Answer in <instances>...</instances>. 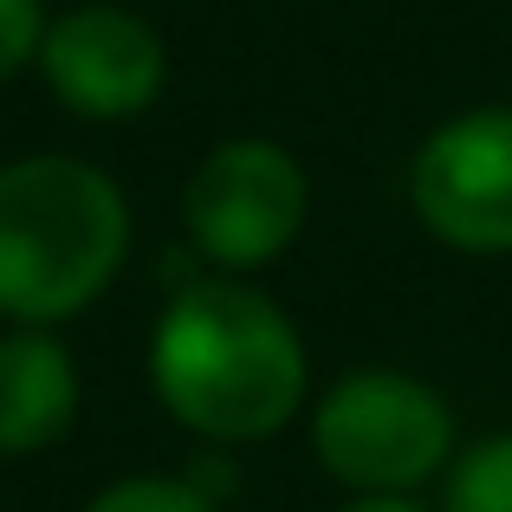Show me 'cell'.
I'll use <instances>...</instances> for the list:
<instances>
[{"label":"cell","instance_id":"4","mask_svg":"<svg viewBox=\"0 0 512 512\" xmlns=\"http://www.w3.org/2000/svg\"><path fill=\"white\" fill-rule=\"evenodd\" d=\"M312 182L299 156L266 137H227L195 163L182 188V221L201 260L221 273H260L299 240Z\"/></svg>","mask_w":512,"mask_h":512},{"label":"cell","instance_id":"6","mask_svg":"<svg viewBox=\"0 0 512 512\" xmlns=\"http://www.w3.org/2000/svg\"><path fill=\"white\" fill-rule=\"evenodd\" d=\"M39 72L65 111L91 117V124H124L163 98L169 52L143 13L98 0V7H72L65 20L46 26Z\"/></svg>","mask_w":512,"mask_h":512},{"label":"cell","instance_id":"10","mask_svg":"<svg viewBox=\"0 0 512 512\" xmlns=\"http://www.w3.org/2000/svg\"><path fill=\"white\" fill-rule=\"evenodd\" d=\"M39 39H46V7L39 0H0V85L26 59H39Z\"/></svg>","mask_w":512,"mask_h":512},{"label":"cell","instance_id":"8","mask_svg":"<svg viewBox=\"0 0 512 512\" xmlns=\"http://www.w3.org/2000/svg\"><path fill=\"white\" fill-rule=\"evenodd\" d=\"M441 512H512V435H487L454 454Z\"/></svg>","mask_w":512,"mask_h":512},{"label":"cell","instance_id":"3","mask_svg":"<svg viewBox=\"0 0 512 512\" xmlns=\"http://www.w3.org/2000/svg\"><path fill=\"white\" fill-rule=\"evenodd\" d=\"M312 448L357 500H409L454 461V409L409 370H350L312 409Z\"/></svg>","mask_w":512,"mask_h":512},{"label":"cell","instance_id":"9","mask_svg":"<svg viewBox=\"0 0 512 512\" xmlns=\"http://www.w3.org/2000/svg\"><path fill=\"white\" fill-rule=\"evenodd\" d=\"M85 512H214V500L182 474H130V480H111L104 493H91Z\"/></svg>","mask_w":512,"mask_h":512},{"label":"cell","instance_id":"11","mask_svg":"<svg viewBox=\"0 0 512 512\" xmlns=\"http://www.w3.org/2000/svg\"><path fill=\"white\" fill-rule=\"evenodd\" d=\"M344 512H422L415 500H350Z\"/></svg>","mask_w":512,"mask_h":512},{"label":"cell","instance_id":"5","mask_svg":"<svg viewBox=\"0 0 512 512\" xmlns=\"http://www.w3.org/2000/svg\"><path fill=\"white\" fill-rule=\"evenodd\" d=\"M409 208L454 253H512V111L480 104L422 137Z\"/></svg>","mask_w":512,"mask_h":512},{"label":"cell","instance_id":"1","mask_svg":"<svg viewBox=\"0 0 512 512\" xmlns=\"http://www.w3.org/2000/svg\"><path fill=\"white\" fill-rule=\"evenodd\" d=\"M156 402L201 441H266L305 402V338L247 279H195L150 331Z\"/></svg>","mask_w":512,"mask_h":512},{"label":"cell","instance_id":"2","mask_svg":"<svg viewBox=\"0 0 512 512\" xmlns=\"http://www.w3.org/2000/svg\"><path fill=\"white\" fill-rule=\"evenodd\" d=\"M130 201L78 156H20L0 169V318L52 331L91 312L124 273Z\"/></svg>","mask_w":512,"mask_h":512},{"label":"cell","instance_id":"7","mask_svg":"<svg viewBox=\"0 0 512 512\" xmlns=\"http://www.w3.org/2000/svg\"><path fill=\"white\" fill-rule=\"evenodd\" d=\"M78 363L52 331L13 325L0 338V454L33 461L59 448L78 422Z\"/></svg>","mask_w":512,"mask_h":512}]
</instances>
